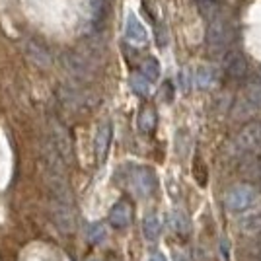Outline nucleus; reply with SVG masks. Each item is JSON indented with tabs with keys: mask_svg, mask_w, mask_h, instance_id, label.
<instances>
[{
	"mask_svg": "<svg viewBox=\"0 0 261 261\" xmlns=\"http://www.w3.org/2000/svg\"><path fill=\"white\" fill-rule=\"evenodd\" d=\"M257 111H261V82L251 80L236 99L232 108V117L236 121H246L251 119Z\"/></svg>",
	"mask_w": 261,
	"mask_h": 261,
	"instance_id": "1",
	"label": "nucleus"
},
{
	"mask_svg": "<svg viewBox=\"0 0 261 261\" xmlns=\"http://www.w3.org/2000/svg\"><path fill=\"white\" fill-rule=\"evenodd\" d=\"M234 39V28L230 25V22L220 14L218 18L211 20L205 32V43L211 49H226Z\"/></svg>",
	"mask_w": 261,
	"mask_h": 261,
	"instance_id": "2",
	"label": "nucleus"
},
{
	"mask_svg": "<svg viewBox=\"0 0 261 261\" xmlns=\"http://www.w3.org/2000/svg\"><path fill=\"white\" fill-rule=\"evenodd\" d=\"M257 197V191L255 187L250 184H238L234 185L226 195V208L230 213H244L253 205Z\"/></svg>",
	"mask_w": 261,
	"mask_h": 261,
	"instance_id": "3",
	"label": "nucleus"
},
{
	"mask_svg": "<svg viewBox=\"0 0 261 261\" xmlns=\"http://www.w3.org/2000/svg\"><path fill=\"white\" fill-rule=\"evenodd\" d=\"M129 185L130 189L135 191V195L139 197H148L154 193L156 189V175L150 168L146 166H135L130 170L129 175Z\"/></svg>",
	"mask_w": 261,
	"mask_h": 261,
	"instance_id": "4",
	"label": "nucleus"
},
{
	"mask_svg": "<svg viewBox=\"0 0 261 261\" xmlns=\"http://www.w3.org/2000/svg\"><path fill=\"white\" fill-rule=\"evenodd\" d=\"M236 146L240 152H259L261 150V123L250 121L246 123L236 137Z\"/></svg>",
	"mask_w": 261,
	"mask_h": 261,
	"instance_id": "5",
	"label": "nucleus"
},
{
	"mask_svg": "<svg viewBox=\"0 0 261 261\" xmlns=\"http://www.w3.org/2000/svg\"><path fill=\"white\" fill-rule=\"evenodd\" d=\"M222 68L232 80H242L248 74V59L240 51H228L222 59Z\"/></svg>",
	"mask_w": 261,
	"mask_h": 261,
	"instance_id": "6",
	"label": "nucleus"
},
{
	"mask_svg": "<svg viewBox=\"0 0 261 261\" xmlns=\"http://www.w3.org/2000/svg\"><path fill=\"white\" fill-rule=\"evenodd\" d=\"M125 39L130 45H135V47H144V45L148 43V32H146V28L142 25V22L133 12L127 14V20H125Z\"/></svg>",
	"mask_w": 261,
	"mask_h": 261,
	"instance_id": "7",
	"label": "nucleus"
},
{
	"mask_svg": "<svg viewBox=\"0 0 261 261\" xmlns=\"http://www.w3.org/2000/svg\"><path fill=\"white\" fill-rule=\"evenodd\" d=\"M130 218H133V207H130L127 201L115 203V205L111 207V211H109V222H111L113 226H117V228L127 226L130 222Z\"/></svg>",
	"mask_w": 261,
	"mask_h": 261,
	"instance_id": "8",
	"label": "nucleus"
},
{
	"mask_svg": "<svg viewBox=\"0 0 261 261\" xmlns=\"http://www.w3.org/2000/svg\"><path fill=\"white\" fill-rule=\"evenodd\" d=\"M218 82V70L213 65H201L195 70V84L201 90H211Z\"/></svg>",
	"mask_w": 261,
	"mask_h": 261,
	"instance_id": "9",
	"label": "nucleus"
},
{
	"mask_svg": "<svg viewBox=\"0 0 261 261\" xmlns=\"http://www.w3.org/2000/svg\"><path fill=\"white\" fill-rule=\"evenodd\" d=\"M109 142H111V123L106 121L96 133V139H94V150H96V158L103 160L106 154L109 150Z\"/></svg>",
	"mask_w": 261,
	"mask_h": 261,
	"instance_id": "10",
	"label": "nucleus"
},
{
	"mask_svg": "<svg viewBox=\"0 0 261 261\" xmlns=\"http://www.w3.org/2000/svg\"><path fill=\"white\" fill-rule=\"evenodd\" d=\"M142 234L148 242H156L162 234V220L158 215H148L142 222Z\"/></svg>",
	"mask_w": 261,
	"mask_h": 261,
	"instance_id": "11",
	"label": "nucleus"
},
{
	"mask_svg": "<svg viewBox=\"0 0 261 261\" xmlns=\"http://www.w3.org/2000/svg\"><path fill=\"white\" fill-rule=\"evenodd\" d=\"M197 8H199V14L207 22L215 20V18H218L222 14V8H220V4H218L217 0H197Z\"/></svg>",
	"mask_w": 261,
	"mask_h": 261,
	"instance_id": "12",
	"label": "nucleus"
},
{
	"mask_svg": "<svg viewBox=\"0 0 261 261\" xmlns=\"http://www.w3.org/2000/svg\"><path fill=\"white\" fill-rule=\"evenodd\" d=\"M141 74L148 78L150 82H156V80L160 78V65H158V61H156L154 57H148V59L142 61Z\"/></svg>",
	"mask_w": 261,
	"mask_h": 261,
	"instance_id": "13",
	"label": "nucleus"
},
{
	"mask_svg": "<svg viewBox=\"0 0 261 261\" xmlns=\"http://www.w3.org/2000/svg\"><path fill=\"white\" fill-rule=\"evenodd\" d=\"M156 127V113L152 108H144L139 115V129L142 133H152Z\"/></svg>",
	"mask_w": 261,
	"mask_h": 261,
	"instance_id": "14",
	"label": "nucleus"
},
{
	"mask_svg": "<svg viewBox=\"0 0 261 261\" xmlns=\"http://www.w3.org/2000/svg\"><path fill=\"white\" fill-rule=\"evenodd\" d=\"M150 84H152V82L146 76H142L141 72H137V74L130 76V88H133V92L139 94V96H148V94H150Z\"/></svg>",
	"mask_w": 261,
	"mask_h": 261,
	"instance_id": "15",
	"label": "nucleus"
},
{
	"mask_svg": "<svg viewBox=\"0 0 261 261\" xmlns=\"http://www.w3.org/2000/svg\"><path fill=\"white\" fill-rule=\"evenodd\" d=\"M242 230L250 236L261 234V215H251V217L242 220Z\"/></svg>",
	"mask_w": 261,
	"mask_h": 261,
	"instance_id": "16",
	"label": "nucleus"
},
{
	"mask_svg": "<svg viewBox=\"0 0 261 261\" xmlns=\"http://www.w3.org/2000/svg\"><path fill=\"white\" fill-rule=\"evenodd\" d=\"M106 228H103V224H99V222H94V224H90L86 230V236L90 242H94V244H99V242H103L106 240Z\"/></svg>",
	"mask_w": 261,
	"mask_h": 261,
	"instance_id": "17",
	"label": "nucleus"
},
{
	"mask_svg": "<svg viewBox=\"0 0 261 261\" xmlns=\"http://www.w3.org/2000/svg\"><path fill=\"white\" fill-rule=\"evenodd\" d=\"M172 226H174L177 234H187L189 232V220H187L184 213L175 211V213H172Z\"/></svg>",
	"mask_w": 261,
	"mask_h": 261,
	"instance_id": "18",
	"label": "nucleus"
},
{
	"mask_svg": "<svg viewBox=\"0 0 261 261\" xmlns=\"http://www.w3.org/2000/svg\"><path fill=\"white\" fill-rule=\"evenodd\" d=\"M148 261H168V259H166V255H164V253L156 251V253H152V255L148 257Z\"/></svg>",
	"mask_w": 261,
	"mask_h": 261,
	"instance_id": "19",
	"label": "nucleus"
},
{
	"mask_svg": "<svg viewBox=\"0 0 261 261\" xmlns=\"http://www.w3.org/2000/svg\"><path fill=\"white\" fill-rule=\"evenodd\" d=\"M175 261H187L184 253H175Z\"/></svg>",
	"mask_w": 261,
	"mask_h": 261,
	"instance_id": "20",
	"label": "nucleus"
},
{
	"mask_svg": "<svg viewBox=\"0 0 261 261\" xmlns=\"http://www.w3.org/2000/svg\"><path fill=\"white\" fill-rule=\"evenodd\" d=\"M257 257H259V259H261V246H259V248H257Z\"/></svg>",
	"mask_w": 261,
	"mask_h": 261,
	"instance_id": "21",
	"label": "nucleus"
},
{
	"mask_svg": "<svg viewBox=\"0 0 261 261\" xmlns=\"http://www.w3.org/2000/svg\"><path fill=\"white\" fill-rule=\"evenodd\" d=\"M257 80H259V82H261V68H259V78H257Z\"/></svg>",
	"mask_w": 261,
	"mask_h": 261,
	"instance_id": "22",
	"label": "nucleus"
},
{
	"mask_svg": "<svg viewBox=\"0 0 261 261\" xmlns=\"http://www.w3.org/2000/svg\"><path fill=\"white\" fill-rule=\"evenodd\" d=\"M92 261H99V259H92Z\"/></svg>",
	"mask_w": 261,
	"mask_h": 261,
	"instance_id": "23",
	"label": "nucleus"
}]
</instances>
